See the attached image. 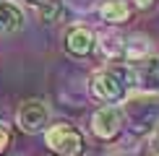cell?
<instances>
[{
	"instance_id": "cell-8",
	"label": "cell",
	"mask_w": 159,
	"mask_h": 156,
	"mask_svg": "<svg viewBox=\"0 0 159 156\" xmlns=\"http://www.w3.org/2000/svg\"><path fill=\"white\" fill-rule=\"evenodd\" d=\"M97 13L110 29H117V26H125V24L133 21L136 5L130 0H102L97 5Z\"/></svg>"
},
{
	"instance_id": "cell-5",
	"label": "cell",
	"mask_w": 159,
	"mask_h": 156,
	"mask_svg": "<svg viewBox=\"0 0 159 156\" xmlns=\"http://www.w3.org/2000/svg\"><path fill=\"white\" fill-rule=\"evenodd\" d=\"M89 130L97 141L115 143L125 130V115L123 107H97L89 117Z\"/></svg>"
},
{
	"instance_id": "cell-12",
	"label": "cell",
	"mask_w": 159,
	"mask_h": 156,
	"mask_svg": "<svg viewBox=\"0 0 159 156\" xmlns=\"http://www.w3.org/2000/svg\"><path fill=\"white\" fill-rule=\"evenodd\" d=\"M149 55H151V42H149V37H143V34H130V37H125V50H123V63H125V65L138 63V60H143V57H149Z\"/></svg>"
},
{
	"instance_id": "cell-3",
	"label": "cell",
	"mask_w": 159,
	"mask_h": 156,
	"mask_svg": "<svg viewBox=\"0 0 159 156\" xmlns=\"http://www.w3.org/2000/svg\"><path fill=\"white\" fill-rule=\"evenodd\" d=\"M125 125L133 128V133H151L159 122V99L157 96H146V94H128L125 96Z\"/></svg>"
},
{
	"instance_id": "cell-7",
	"label": "cell",
	"mask_w": 159,
	"mask_h": 156,
	"mask_svg": "<svg viewBox=\"0 0 159 156\" xmlns=\"http://www.w3.org/2000/svg\"><path fill=\"white\" fill-rule=\"evenodd\" d=\"M63 47L68 52L70 57H76V60H84V57H89L91 52L97 50V31H91L89 26H70L68 31H65L63 37Z\"/></svg>"
},
{
	"instance_id": "cell-11",
	"label": "cell",
	"mask_w": 159,
	"mask_h": 156,
	"mask_svg": "<svg viewBox=\"0 0 159 156\" xmlns=\"http://www.w3.org/2000/svg\"><path fill=\"white\" fill-rule=\"evenodd\" d=\"M26 5L37 13V18L42 24H57L65 13L63 0H26Z\"/></svg>"
},
{
	"instance_id": "cell-1",
	"label": "cell",
	"mask_w": 159,
	"mask_h": 156,
	"mask_svg": "<svg viewBox=\"0 0 159 156\" xmlns=\"http://www.w3.org/2000/svg\"><path fill=\"white\" fill-rule=\"evenodd\" d=\"M89 96L94 102H99L102 107H117L125 102L128 96V86L120 68H104V70H94L89 76Z\"/></svg>"
},
{
	"instance_id": "cell-14",
	"label": "cell",
	"mask_w": 159,
	"mask_h": 156,
	"mask_svg": "<svg viewBox=\"0 0 159 156\" xmlns=\"http://www.w3.org/2000/svg\"><path fill=\"white\" fill-rule=\"evenodd\" d=\"M149 146H151V151L159 156V122H157V128L149 133Z\"/></svg>"
},
{
	"instance_id": "cell-6",
	"label": "cell",
	"mask_w": 159,
	"mask_h": 156,
	"mask_svg": "<svg viewBox=\"0 0 159 156\" xmlns=\"http://www.w3.org/2000/svg\"><path fill=\"white\" fill-rule=\"evenodd\" d=\"M16 122L18 130L26 135H39L50 128V107L42 99H26L18 104L16 112Z\"/></svg>"
},
{
	"instance_id": "cell-4",
	"label": "cell",
	"mask_w": 159,
	"mask_h": 156,
	"mask_svg": "<svg viewBox=\"0 0 159 156\" xmlns=\"http://www.w3.org/2000/svg\"><path fill=\"white\" fill-rule=\"evenodd\" d=\"M123 78L125 86L133 89V94H146V96H159V57L149 55L138 63L123 65Z\"/></svg>"
},
{
	"instance_id": "cell-9",
	"label": "cell",
	"mask_w": 159,
	"mask_h": 156,
	"mask_svg": "<svg viewBox=\"0 0 159 156\" xmlns=\"http://www.w3.org/2000/svg\"><path fill=\"white\" fill-rule=\"evenodd\" d=\"M26 24V13L16 0H0V34H18Z\"/></svg>"
},
{
	"instance_id": "cell-2",
	"label": "cell",
	"mask_w": 159,
	"mask_h": 156,
	"mask_svg": "<svg viewBox=\"0 0 159 156\" xmlns=\"http://www.w3.org/2000/svg\"><path fill=\"white\" fill-rule=\"evenodd\" d=\"M44 146L52 156H84L86 154V135L73 122L55 120L44 130Z\"/></svg>"
},
{
	"instance_id": "cell-10",
	"label": "cell",
	"mask_w": 159,
	"mask_h": 156,
	"mask_svg": "<svg viewBox=\"0 0 159 156\" xmlns=\"http://www.w3.org/2000/svg\"><path fill=\"white\" fill-rule=\"evenodd\" d=\"M97 50L102 52L107 60H123V50H125V37H120L117 29H102L97 31Z\"/></svg>"
},
{
	"instance_id": "cell-13",
	"label": "cell",
	"mask_w": 159,
	"mask_h": 156,
	"mask_svg": "<svg viewBox=\"0 0 159 156\" xmlns=\"http://www.w3.org/2000/svg\"><path fill=\"white\" fill-rule=\"evenodd\" d=\"M11 141H13V125H8V122H3V120H0V156H5V154H8Z\"/></svg>"
},
{
	"instance_id": "cell-15",
	"label": "cell",
	"mask_w": 159,
	"mask_h": 156,
	"mask_svg": "<svg viewBox=\"0 0 159 156\" xmlns=\"http://www.w3.org/2000/svg\"><path fill=\"white\" fill-rule=\"evenodd\" d=\"M130 3L136 5V11H151L157 5V0H130Z\"/></svg>"
}]
</instances>
